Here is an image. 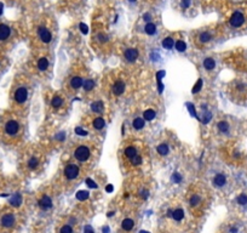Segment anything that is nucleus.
Here are the masks:
<instances>
[{
    "label": "nucleus",
    "instance_id": "nucleus-33",
    "mask_svg": "<svg viewBox=\"0 0 247 233\" xmlns=\"http://www.w3.org/2000/svg\"><path fill=\"white\" fill-rule=\"evenodd\" d=\"M211 39H212V35H211L208 32H202V33H200V35H199V40H200V43H202V44L210 41Z\"/></svg>",
    "mask_w": 247,
    "mask_h": 233
},
{
    "label": "nucleus",
    "instance_id": "nucleus-45",
    "mask_svg": "<svg viewBox=\"0 0 247 233\" xmlns=\"http://www.w3.org/2000/svg\"><path fill=\"white\" fill-rule=\"evenodd\" d=\"M86 182H87V185H89L90 187H92V188H96V187H97V185H96V183H95V182L91 180V178H87V180H86Z\"/></svg>",
    "mask_w": 247,
    "mask_h": 233
},
{
    "label": "nucleus",
    "instance_id": "nucleus-22",
    "mask_svg": "<svg viewBox=\"0 0 247 233\" xmlns=\"http://www.w3.org/2000/svg\"><path fill=\"white\" fill-rule=\"evenodd\" d=\"M138 152H137V148L133 146V145H130L127 147H125V149H124V154H125V158L129 160L130 158H132L133 155H136Z\"/></svg>",
    "mask_w": 247,
    "mask_h": 233
},
{
    "label": "nucleus",
    "instance_id": "nucleus-5",
    "mask_svg": "<svg viewBox=\"0 0 247 233\" xmlns=\"http://www.w3.org/2000/svg\"><path fill=\"white\" fill-rule=\"evenodd\" d=\"M82 84H84V77H82V74L76 73V74H74V75H72V77L69 78L68 86H69V89L72 91H76V90H79V89L82 86Z\"/></svg>",
    "mask_w": 247,
    "mask_h": 233
},
{
    "label": "nucleus",
    "instance_id": "nucleus-48",
    "mask_svg": "<svg viewBox=\"0 0 247 233\" xmlns=\"http://www.w3.org/2000/svg\"><path fill=\"white\" fill-rule=\"evenodd\" d=\"M140 195H142L144 199L148 198V191H142V192H140Z\"/></svg>",
    "mask_w": 247,
    "mask_h": 233
},
{
    "label": "nucleus",
    "instance_id": "nucleus-8",
    "mask_svg": "<svg viewBox=\"0 0 247 233\" xmlns=\"http://www.w3.org/2000/svg\"><path fill=\"white\" fill-rule=\"evenodd\" d=\"M243 22H245V16L240 11H236V12H234L232 15V17H230V24L233 27L239 28V27H241L243 24Z\"/></svg>",
    "mask_w": 247,
    "mask_h": 233
},
{
    "label": "nucleus",
    "instance_id": "nucleus-34",
    "mask_svg": "<svg viewBox=\"0 0 247 233\" xmlns=\"http://www.w3.org/2000/svg\"><path fill=\"white\" fill-rule=\"evenodd\" d=\"M211 118H212V113L208 112V111L206 109V111H204V113H202V115H201V121H202L204 124H207V123L211 120Z\"/></svg>",
    "mask_w": 247,
    "mask_h": 233
},
{
    "label": "nucleus",
    "instance_id": "nucleus-37",
    "mask_svg": "<svg viewBox=\"0 0 247 233\" xmlns=\"http://www.w3.org/2000/svg\"><path fill=\"white\" fill-rule=\"evenodd\" d=\"M237 203L240 204V205H247V195L246 194H240L239 197H237Z\"/></svg>",
    "mask_w": 247,
    "mask_h": 233
},
{
    "label": "nucleus",
    "instance_id": "nucleus-12",
    "mask_svg": "<svg viewBox=\"0 0 247 233\" xmlns=\"http://www.w3.org/2000/svg\"><path fill=\"white\" fill-rule=\"evenodd\" d=\"M40 165V157L37 154H32L27 160V168L29 170H35Z\"/></svg>",
    "mask_w": 247,
    "mask_h": 233
},
{
    "label": "nucleus",
    "instance_id": "nucleus-27",
    "mask_svg": "<svg viewBox=\"0 0 247 233\" xmlns=\"http://www.w3.org/2000/svg\"><path fill=\"white\" fill-rule=\"evenodd\" d=\"M156 151L160 155H167L168 152H170V148H168V146L166 145V143H160V145L156 147Z\"/></svg>",
    "mask_w": 247,
    "mask_h": 233
},
{
    "label": "nucleus",
    "instance_id": "nucleus-30",
    "mask_svg": "<svg viewBox=\"0 0 247 233\" xmlns=\"http://www.w3.org/2000/svg\"><path fill=\"white\" fill-rule=\"evenodd\" d=\"M155 117H156V113H155V111L151 109V108L146 109L144 113H143V119H144V120H149V121H150V120L155 119Z\"/></svg>",
    "mask_w": 247,
    "mask_h": 233
},
{
    "label": "nucleus",
    "instance_id": "nucleus-40",
    "mask_svg": "<svg viewBox=\"0 0 247 233\" xmlns=\"http://www.w3.org/2000/svg\"><path fill=\"white\" fill-rule=\"evenodd\" d=\"M172 180H173L174 182H181V181H182V176H181L178 172H174V174L172 175Z\"/></svg>",
    "mask_w": 247,
    "mask_h": 233
},
{
    "label": "nucleus",
    "instance_id": "nucleus-51",
    "mask_svg": "<svg viewBox=\"0 0 247 233\" xmlns=\"http://www.w3.org/2000/svg\"><path fill=\"white\" fill-rule=\"evenodd\" d=\"M113 214H114L113 211H110V212H108V216H109V217H110V216H113Z\"/></svg>",
    "mask_w": 247,
    "mask_h": 233
},
{
    "label": "nucleus",
    "instance_id": "nucleus-42",
    "mask_svg": "<svg viewBox=\"0 0 247 233\" xmlns=\"http://www.w3.org/2000/svg\"><path fill=\"white\" fill-rule=\"evenodd\" d=\"M84 233H95V231L92 229V227L90 225H87L84 227Z\"/></svg>",
    "mask_w": 247,
    "mask_h": 233
},
{
    "label": "nucleus",
    "instance_id": "nucleus-11",
    "mask_svg": "<svg viewBox=\"0 0 247 233\" xmlns=\"http://www.w3.org/2000/svg\"><path fill=\"white\" fill-rule=\"evenodd\" d=\"M91 128L96 131H101L105 128V120L103 117H96V118H92L91 120Z\"/></svg>",
    "mask_w": 247,
    "mask_h": 233
},
{
    "label": "nucleus",
    "instance_id": "nucleus-35",
    "mask_svg": "<svg viewBox=\"0 0 247 233\" xmlns=\"http://www.w3.org/2000/svg\"><path fill=\"white\" fill-rule=\"evenodd\" d=\"M176 49H177L179 52H184L187 50V44L183 40H178L177 43H176Z\"/></svg>",
    "mask_w": 247,
    "mask_h": 233
},
{
    "label": "nucleus",
    "instance_id": "nucleus-21",
    "mask_svg": "<svg viewBox=\"0 0 247 233\" xmlns=\"http://www.w3.org/2000/svg\"><path fill=\"white\" fill-rule=\"evenodd\" d=\"M129 163L132 166H139V165H142V163H143V157L140 155L139 153H137L136 155H133L132 158L129 159Z\"/></svg>",
    "mask_w": 247,
    "mask_h": 233
},
{
    "label": "nucleus",
    "instance_id": "nucleus-47",
    "mask_svg": "<svg viewBox=\"0 0 247 233\" xmlns=\"http://www.w3.org/2000/svg\"><path fill=\"white\" fill-rule=\"evenodd\" d=\"M143 20H144V21H147V22H149V21L151 20V16H150V13H144V15H143Z\"/></svg>",
    "mask_w": 247,
    "mask_h": 233
},
{
    "label": "nucleus",
    "instance_id": "nucleus-4",
    "mask_svg": "<svg viewBox=\"0 0 247 233\" xmlns=\"http://www.w3.org/2000/svg\"><path fill=\"white\" fill-rule=\"evenodd\" d=\"M63 175L68 181H73L80 176V166L76 163H68L63 169Z\"/></svg>",
    "mask_w": 247,
    "mask_h": 233
},
{
    "label": "nucleus",
    "instance_id": "nucleus-44",
    "mask_svg": "<svg viewBox=\"0 0 247 233\" xmlns=\"http://www.w3.org/2000/svg\"><path fill=\"white\" fill-rule=\"evenodd\" d=\"M75 132H76V134H79V135H81V136H85V135H86V134H87V132H86V131H85V130H82V129H81V128H80V126H79V128H76V129H75Z\"/></svg>",
    "mask_w": 247,
    "mask_h": 233
},
{
    "label": "nucleus",
    "instance_id": "nucleus-17",
    "mask_svg": "<svg viewBox=\"0 0 247 233\" xmlns=\"http://www.w3.org/2000/svg\"><path fill=\"white\" fill-rule=\"evenodd\" d=\"M96 86V81L92 79V78H87L84 80V84H82V87H84V91L85 92H90L92 91Z\"/></svg>",
    "mask_w": 247,
    "mask_h": 233
},
{
    "label": "nucleus",
    "instance_id": "nucleus-32",
    "mask_svg": "<svg viewBox=\"0 0 247 233\" xmlns=\"http://www.w3.org/2000/svg\"><path fill=\"white\" fill-rule=\"evenodd\" d=\"M173 45H174V40H173L172 37H167V38H165L162 40V46L165 49H167V50H171L173 47Z\"/></svg>",
    "mask_w": 247,
    "mask_h": 233
},
{
    "label": "nucleus",
    "instance_id": "nucleus-10",
    "mask_svg": "<svg viewBox=\"0 0 247 233\" xmlns=\"http://www.w3.org/2000/svg\"><path fill=\"white\" fill-rule=\"evenodd\" d=\"M38 34H39L40 40H41L44 44H49V43L52 40V34H51V32H50L47 28H45V27H40V28L38 29Z\"/></svg>",
    "mask_w": 247,
    "mask_h": 233
},
{
    "label": "nucleus",
    "instance_id": "nucleus-18",
    "mask_svg": "<svg viewBox=\"0 0 247 233\" xmlns=\"http://www.w3.org/2000/svg\"><path fill=\"white\" fill-rule=\"evenodd\" d=\"M226 183V177L224 174H217L213 178V185L216 187H223Z\"/></svg>",
    "mask_w": 247,
    "mask_h": 233
},
{
    "label": "nucleus",
    "instance_id": "nucleus-3",
    "mask_svg": "<svg viewBox=\"0 0 247 233\" xmlns=\"http://www.w3.org/2000/svg\"><path fill=\"white\" fill-rule=\"evenodd\" d=\"M73 157L76 162L81 164H89L93 157V146L89 143H81L74 149Z\"/></svg>",
    "mask_w": 247,
    "mask_h": 233
},
{
    "label": "nucleus",
    "instance_id": "nucleus-53",
    "mask_svg": "<svg viewBox=\"0 0 247 233\" xmlns=\"http://www.w3.org/2000/svg\"><path fill=\"white\" fill-rule=\"evenodd\" d=\"M129 1H136V0H129Z\"/></svg>",
    "mask_w": 247,
    "mask_h": 233
},
{
    "label": "nucleus",
    "instance_id": "nucleus-2",
    "mask_svg": "<svg viewBox=\"0 0 247 233\" xmlns=\"http://www.w3.org/2000/svg\"><path fill=\"white\" fill-rule=\"evenodd\" d=\"M11 100L15 108L22 109L29 100V85L26 79H20L12 89Z\"/></svg>",
    "mask_w": 247,
    "mask_h": 233
},
{
    "label": "nucleus",
    "instance_id": "nucleus-28",
    "mask_svg": "<svg viewBox=\"0 0 247 233\" xmlns=\"http://www.w3.org/2000/svg\"><path fill=\"white\" fill-rule=\"evenodd\" d=\"M217 128H218V130H219L222 134H228V132H229V129H230L229 124H228L226 121H224V120H222V121H219V123L217 124Z\"/></svg>",
    "mask_w": 247,
    "mask_h": 233
},
{
    "label": "nucleus",
    "instance_id": "nucleus-14",
    "mask_svg": "<svg viewBox=\"0 0 247 233\" xmlns=\"http://www.w3.org/2000/svg\"><path fill=\"white\" fill-rule=\"evenodd\" d=\"M201 202H202V198H201V195L199 193H194L190 195V198H189V205L190 208H198L201 205Z\"/></svg>",
    "mask_w": 247,
    "mask_h": 233
},
{
    "label": "nucleus",
    "instance_id": "nucleus-20",
    "mask_svg": "<svg viewBox=\"0 0 247 233\" xmlns=\"http://www.w3.org/2000/svg\"><path fill=\"white\" fill-rule=\"evenodd\" d=\"M144 125H146V120L143 118H140V117L135 118L133 121H132V128L135 130H142L144 128Z\"/></svg>",
    "mask_w": 247,
    "mask_h": 233
},
{
    "label": "nucleus",
    "instance_id": "nucleus-19",
    "mask_svg": "<svg viewBox=\"0 0 247 233\" xmlns=\"http://www.w3.org/2000/svg\"><path fill=\"white\" fill-rule=\"evenodd\" d=\"M63 103H64V100L61 95H55L51 100V107H54V108H56V109L61 108V107L63 106Z\"/></svg>",
    "mask_w": 247,
    "mask_h": 233
},
{
    "label": "nucleus",
    "instance_id": "nucleus-46",
    "mask_svg": "<svg viewBox=\"0 0 247 233\" xmlns=\"http://www.w3.org/2000/svg\"><path fill=\"white\" fill-rule=\"evenodd\" d=\"M98 39H99V41H102V43L108 40V39H107V37H105L104 34H98Z\"/></svg>",
    "mask_w": 247,
    "mask_h": 233
},
{
    "label": "nucleus",
    "instance_id": "nucleus-50",
    "mask_svg": "<svg viewBox=\"0 0 247 233\" xmlns=\"http://www.w3.org/2000/svg\"><path fill=\"white\" fill-rule=\"evenodd\" d=\"M107 191H108V192H112V191H113V187H112V186H108V187H107Z\"/></svg>",
    "mask_w": 247,
    "mask_h": 233
},
{
    "label": "nucleus",
    "instance_id": "nucleus-16",
    "mask_svg": "<svg viewBox=\"0 0 247 233\" xmlns=\"http://www.w3.org/2000/svg\"><path fill=\"white\" fill-rule=\"evenodd\" d=\"M91 109L95 114H102L104 112V103L102 101H95L91 103Z\"/></svg>",
    "mask_w": 247,
    "mask_h": 233
},
{
    "label": "nucleus",
    "instance_id": "nucleus-36",
    "mask_svg": "<svg viewBox=\"0 0 247 233\" xmlns=\"http://www.w3.org/2000/svg\"><path fill=\"white\" fill-rule=\"evenodd\" d=\"M76 198H78L79 200H85V199H87V198H89V192H87V191H79V192L76 193Z\"/></svg>",
    "mask_w": 247,
    "mask_h": 233
},
{
    "label": "nucleus",
    "instance_id": "nucleus-9",
    "mask_svg": "<svg viewBox=\"0 0 247 233\" xmlns=\"http://www.w3.org/2000/svg\"><path fill=\"white\" fill-rule=\"evenodd\" d=\"M138 55H139V53H138V50L135 49V47H129V49L125 50V52H124L125 60H126L127 62H130V63L136 62L137 58H138Z\"/></svg>",
    "mask_w": 247,
    "mask_h": 233
},
{
    "label": "nucleus",
    "instance_id": "nucleus-41",
    "mask_svg": "<svg viewBox=\"0 0 247 233\" xmlns=\"http://www.w3.org/2000/svg\"><path fill=\"white\" fill-rule=\"evenodd\" d=\"M79 27H80V30H81L82 34H87V33H89V27H87L85 23H80Z\"/></svg>",
    "mask_w": 247,
    "mask_h": 233
},
{
    "label": "nucleus",
    "instance_id": "nucleus-43",
    "mask_svg": "<svg viewBox=\"0 0 247 233\" xmlns=\"http://www.w3.org/2000/svg\"><path fill=\"white\" fill-rule=\"evenodd\" d=\"M182 7L183 9H188L189 7V5H190V0H182Z\"/></svg>",
    "mask_w": 247,
    "mask_h": 233
},
{
    "label": "nucleus",
    "instance_id": "nucleus-15",
    "mask_svg": "<svg viewBox=\"0 0 247 233\" xmlns=\"http://www.w3.org/2000/svg\"><path fill=\"white\" fill-rule=\"evenodd\" d=\"M10 34H11V28L7 24L4 23L0 24V41L6 40L10 37Z\"/></svg>",
    "mask_w": 247,
    "mask_h": 233
},
{
    "label": "nucleus",
    "instance_id": "nucleus-23",
    "mask_svg": "<svg viewBox=\"0 0 247 233\" xmlns=\"http://www.w3.org/2000/svg\"><path fill=\"white\" fill-rule=\"evenodd\" d=\"M10 204L12 206H16V208H18L21 204H22V195L20 193H15L12 197H11V199H10Z\"/></svg>",
    "mask_w": 247,
    "mask_h": 233
},
{
    "label": "nucleus",
    "instance_id": "nucleus-7",
    "mask_svg": "<svg viewBox=\"0 0 247 233\" xmlns=\"http://www.w3.org/2000/svg\"><path fill=\"white\" fill-rule=\"evenodd\" d=\"M0 222H1V226L5 227V228H11L15 222H16V219H15V215L12 212H6L4 214L3 216H1V220H0Z\"/></svg>",
    "mask_w": 247,
    "mask_h": 233
},
{
    "label": "nucleus",
    "instance_id": "nucleus-31",
    "mask_svg": "<svg viewBox=\"0 0 247 233\" xmlns=\"http://www.w3.org/2000/svg\"><path fill=\"white\" fill-rule=\"evenodd\" d=\"M172 217H173V220H176V221H181V220H183V217H184V211H183V209H176V210L173 211V214H172Z\"/></svg>",
    "mask_w": 247,
    "mask_h": 233
},
{
    "label": "nucleus",
    "instance_id": "nucleus-38",
    "mask_svg": "<svg viewBox=\"0 0 247 233\" xmlns=\"http://www.w3.org/2000/svg\"><path fill=\"white\" fill-rule=\"evenodd\" d=\"M201 86H202V79H199L198 83L195 84V86H194V89L191 90L193 94H198L200 90H201Z\"/></svg>",
    "mask_w": 247,
    "mask_h": 233
},
{
    "label": "nucleus",
    "instance_id": "nucleus-13",
    "mask_svg": "<svg viewBox=\"0 0 247 233\" xmlns=\"http://www.w3.org/2000/svg\"><path fill=\"white\" fill-rule=\"evenodd\" d=\"M38 204H39V206H40L43 210H49V209L52 208V199L50 198V195L44 194L41 198L39 199Z\"/></svg>",
    "mask_w": 247,
    "mask_h": 233
},
{
    "label": "nucleus",
    "instance_id": "nucleus-24",
    "mask_svg": "<svg viewBox=\"0 0 247 233\" xmlns=\"http://www.w3.org/2000/svg\"><path fill=\"white\" fill-rule=\"evenodd\" d=\"M49 68V58L47 57H40L38 60V69L40 72H44Z\"/></svg>",
    "mask_w": 247,
    "mask_h": 233
},
{
    "label": "nucleus",
    "instance_id": "nucleus-6",
    "mask_svg": "<svg viewBox=\"0 0 247 233\" xmlns=\"http://www.w3.org/2000/svg\"><path fill=\"white\" fill-rule=\"evenodd\" d=\"M126 91V83L122 79H118L112 84V94L114 96H121Z\"/></svg>",
    "mask_w": 247,
    "mask_h": 233
},
{
    "label": "nucleus",
    "instance_id": "nucleus-52",
    "mask_svg": "<svg viewBox=\"0 0 247 233\" xmlns=\"http://www.w3.org/2000/svg\"><path fill=\"white\" fill-rule=\"evenodd\" d=\"M139 233H149V232H147V231H140Z\"/></svg>",
    "mask_w": 247,
    "mask_h": 233
},
{
    "label": "nucleus",
    "instance_id": "nucleus-26",
    "mask_svg": "<svg viewBox=\"0 0 247 233\" xmlns=\"http://www.w3.org/2000/svg\"><path fill=\"white\" fill-rule=\"evenodd\" d=\"M135 226V221L132 219H125L121 223V227L124 231H131Z\"/></svg>",
    "mask_w": 247,
    "mask_h": 233
},
{
    "label": "nucleus",
    "instance_id": "nucleus-39",
    "mask_svg": "<svg viewBox=\"0 0 247 233\" xmlns=\"http://www.w3.org/2000/svg\"><path fill=\"white\" fill-rule=\"evenodd\" d=\"M60 233H73V228L70 227L69 225H64V226H62Z\"/></svg>",
    "mask_w": 247,
    "mask_h": 233
},
{
    "label": "nucleus",
    "instance_id": "nucleus-25",
    "mask_svg": "<svg viewBox=\"0 0 247 233\" xmlns=\"http://www.w3.org/2000/svg\"><path fill=\"white\" fill-rule=\"evenodd\" d=\"M204 67H205V69H207V70H212V69H215V67H216V61H215L212 57H207V58H205V61H204Z\"/></svg>",
    "mask_w": 247,
    "mask_h": 233
},
{
    "label": "nucleus",
    "instance_id": "nucleus-49",
    "mask_svg": "<svg viewBox=\"0 0 247 233\" xmlns=\"http://www.w3.org/2000/svg\"><path fill=\"white\" fill-rule=\"evenodd\" d=\"M3 9H4V6H3V3H0V15L3 13Z\"/></svg>",
    "mask_w": 247,
    "mask_h": 233
},
{
    "label": "nucleus",
    "instance_id": "nucleus-1",
    "mask_svg": "<svg viewBox=\"0 0 247 233\" xmlns=\"http://www.w3.org/2000/svg\"><path fill=\"white\" fill-rule=\"evenodd\" d=\"M1 129H3L4 138H6L9 142H16L22 136L23 126H22L21 121L15 115H9V117L4 118Z\"/></svg>",
    "mask_w": 247,
    "mask_h": 233
},
{
    "label": "nucleus",
    "instance_id": "nucleus-29",
    "mask_svg": "<svg viewBox=\"0 0 247 233\" xmlns=\"http://www.w3.org/2000/svg\"><path fill=\"white\" fill-rule=\"evenodd\" d=\"M144 32L148 34V35H154L156 33V26L153 23V22H148L144 27Z\"/></svg>",
    "mask_w": 247,
    "mask_h": 233
}]
</instances>
